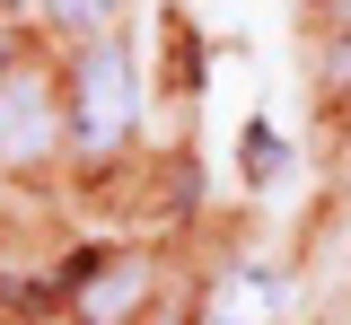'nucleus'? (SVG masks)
Returning <instances> with one entry per match:
<instances>
[{
	"instance_id": "f257e3e1",
	"label": "nucleus",
	"mask_w": 351,
	"mask_h": 325,
	"mask_svg": "<svg viewBox=\"0 0 351 325\" xmlns=\"http://www.w3.org/2000/svg\"><path fill=\"white\" fill-rule=\"evenodd\" d=\"M62 132L80 158H114L132 132H141V80H132V53L114 36L80 45L71 80H62Z\"/></svg>"
},
{
	"instance_id": "f03ea898",
	"label": "nucleus",
	"mask_w": 351,
	"mask_h": 325,
	"mask_svg": "<svg viewBox=\"0 0 351 325\" xmlns=\"http://www.w3.org/2000/svg\"><path fill=\"white\" fill-rule=\"evenodd\" d=\"M53 141H71L62 106H53V80L18 62L0 80V167H36V158H53Z\"/></svg>"
},
{
	"instance_id": "7ed1b4c3",
	"label": "nucleus",
	"mask_w": 351,
	"mask_h": 325,
	"mask_svg": "<svg viewBox=\"0 0 351 325\" xmlns=\"http://www.w3.org/2000/svg\"><path fill=\"white\" fill-rule=\"evenodd\" d=\"M281 317V281L263 273V264H237V273L211 290V317L202 325H272Z\"/></svg>"
},
{
	"instance_id": "20e7f679",
	"label": "nucleus",
	"mask_w": 351,
	"mask_h": 325,
	"mask_svg": "<svg viewBox=\"0 0 351 325\" xmlns=\"http://www.w3.org/2000/svg\"><path fill=\"white\" fill-rule=\"evenodd\" d=\"M141 299H149V264H141V255H123V264H106V273L88 281L80 317H88V325H123Z\"/></svg>"
},
{
	"instance_id": "39448f33",
	"label": "nucleus",
	"mask_w": 351,
	"mask_h": 325,
	"mask_svg": "<svg viewBox=\"0 0 351 325\" xmlns=\"http://www.w3.org/2000/svg\"><path fill=\"white\" fill-rule=\"evenodd\" d=\"M44 18H53V27H71L80 45H97V36H114L123 0H44Z\"/></svg>"
},
{
	"instance_id": "423d86ee",
	"label": "nucleus",
	"mask_w": 351,
	"mask_h": 325,
	"mask_svg": "<svg viewBox=\"0 0 351 325\" xmlns=\"http://www.w3.org/2000/svg\"><path fill=\"white\" fill-rule=\"evenodd\" d=\"M325 71H334V88H351V36H334V53H325Z\"/></svg>"
},
{
	"instance_id": "0eeeda50",
	"label": "nucleus",
	"mask_w": 351,
	"mask_h": 325,
	"mask_svg": "<svg viewBox=\"0 0 351 325\" xmlns=\"http://www.w3.org/2000/svg\"><path fill=\"white\" fill-rule=\"evenodd\" d=\"M9 71H18V36H0V80H9Z\"/></svg>"
},
{
	"instance_id": "6e6552de",
	"label": "nucleus",
	"mask_w": 351,
	"mask_h": 325,
	"mask_svg": "<svg viewBox=\"0 0 351 325\" xmlns=\"http://www.w3.org/2000/svg\"><path fill=\"white\" fill-rule=\"evenodd\" d=\"M343 9H351V0H343Z\"/></svg>"
}]
</instances>
